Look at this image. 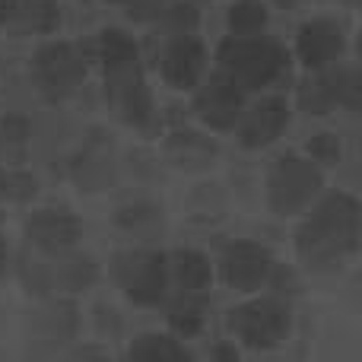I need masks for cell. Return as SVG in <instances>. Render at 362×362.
<instances>
[{"label":"cell","instance_id":"obj_36","mask_svg":"<svg viewBox=\"0 0 362 362\" xmlns=\"http://www.w3.org/2000/svg\"><path fill=\"white\" fill-rule=\"evenodd\" d=\"M344 4H350V6H356V4H359V0H344Z\"/></svg>","mask_w":362,"mask_h":362},{"label":"cell","instance_id":"obj_16","mask_svg":"<svg viewBox=\"0 0 362 362\" xmlns=\"http://www.w3.org/2000/svg\"><path fill=\"white\" fill-rule=\"evenodd\" d=\"M206 45L197 35L165 38V48L159 54V74L178 93H191L206 76Z\"/></svg>","mask_w":362,"mask_h":362},{"label":"cell","instance_id":"obj_31","mask_svg":"<svg viewBox=\"0 0 362 362\" xmlns=\"http://www.w3.org/2000/svg\"><path fill=\"white\" fill-rule=\"evenodd\" d=\"M54 362H112V356H108L99 344H83V346H76V350L64 353V356Z\"/></svg>","mask_w":362,"mask_h":362},{"label":"cell","instance_id":"obj_19","mask_svg":"<svg viewBox=\"0 0 362 362\" xmlns=\"http://www.w3.org/2000/svg\"><path fill=\"white\" fill-rule=\"evenodd\" d=\"M213 264L204 251L178 248L169 255V280L178 286V293H197L204 296L213 286Z\"/></svg>","mask_w":362,"mask_h":362},{"label":"cell","instance_id":"obj_20","mask_svg":"<svg viewBox=\"0 0 362 362\" xmlns=\"http://www.w3.org/2000/svg\"><path fill=\"white\" fill-rule=\"evenodd\" d=\"M115 223L137 242H156L165 232V213L153 200H131V204L115 210Z\"/></svg>","mask_w":362,"mask_h":362},{"label":"cell","instance_id":"obj_23","mask_svg":"<svg viewBox=\"0 0 362 362\" xmlns=\"http://www.w3.org/2000/svg\"><path fill=\"white\" fill-rule=\"evenodd\" d=\"M95 54H99L102 74H105V70H118V67L140 64L137 42H134L124 29H102L99 38H95Z\"/></svg>","mask_w":362,"mask_h":362},{"label":"cell","instance_id":"obj_28","mask_svg":"<svg viewBox=\"0 0 362 362\" xmlns=\"http://www.w3.org/2000/svg\"><path fill=\"white\" fill-rule=\"evenodd\" d=\"M305 159L321 165H337L344 159V140L337 134H315V137L305 140Z\"/></svg>","mask_w":362,"mask_h":362},{"label":"cell","instance_id":"obj_27","mask_svg":"<svg viewBox=\"0 0 362 362\" xmlns=\"http://www.w3.org/2000/svg\"><path fill=\"white\" fill-rule=\"evenodd\" d=\"M159 25L165 29V35L175 38V35H197V6L187 4V0H181V4H169L163 10V16L156 19Z\"/></svg>","mask_w":362,"mask_h":362},{"label":"cell","instance_id":"obj_26","mask_svg":"<svg viewBox=\"0 0 362 362\" xmlns=\"http://www.w3.org/2000/svg\"><path fill=\"white\" fill-rule=\"evenodd\" d=\"M29 118L19 112L4 115L0 121V159H19L25 153V144H29Z\"/></svg>","mask_w":362,"mask_h":362},{"label":"cell","instance_id":"obj_12","mask_svg":"<svg viewBox=\"0 0 362 362\" xmlns=\"http://www.w3.org/2000/svg\"><path fill=\"white\" fill-rule=\"evenodd\" d=\"M245 112V93L232 86L223 74L204 80L194 89V115L213 134H232Z\"/></svg>","mask_w":362,"mask_h":362},{"label":"cell","instance_id":"obj_9","mask_svg":"<svg viewBox=\"0 0 362 362\" xmlns=\"http://www.w3.org/2000/svg\"><path fill=\"white\" fill-rule=\"evenodd\" d=\"M76 331H80V312L70 299L64 296H51L45 299L35 312L29 315L25 325V337H29V356L42 359V356H54L64 346L74 344Z\"/></svg>","mask_w":362,"mask_h":362},{"label":"cell","instance_id":"obj_34","mask_svg":"<svg viewBox=\"0 0 362 362\" xmlns=\"http://www.w3.org/2000/svg\"><path fill=\"white\" fill-rule=\"evenodd\" d=\"M4 267H6V242L0 235V274H4Z\"/></svg>","mask_w":362,"mask_h":362},{"label":"cell","instance_id":"obj_30","mask_svg":"<svg viewBox=\"0 0 362 362\" xmlns=\"http://www.w3.org/2000/svg\"><path fill=\"white\" fill-rule=\"evenodd\" d=\"M127 16L137 19V23H153V19L163 16V10L169 6V0H124Z\"/></svg>","mask_w":362,"mask_h":362},{"label":"cell","instance_id":"obj_5","mask_svg":"<svg viewBox=\"0 0 362 362\" xmlns=\"http://www.w3.org/2000/svg\"><path fill=\"white\" fill-rule=\"evenodd\" d=\"M226 327L248 350H276L293 331V308L280 296H255L226 315Z\"/></svg>","mask_w":362,"mask_h":362},{"label":"cell","instance_id":"obj_6","mask_svg":"<svg viewBox=\"0 0 362 362\" xmlns=\"http://www.w3.org/2000/svg\"><path fill=\"white\" fill-rule=\"evenodd\" d=\"M296 105L305 115H331L337 108L359 112L362 105V74L353 64H331L325 70H315L299 83Z\"/></svg>","mask_w":362,"mask_h":362},{"label":"cell","instance_id":"obj_24","mask_svg":"<svg viewBox=\"0 0 362 362\" xmlns=\"http://www.w3.org/2000/svg\"><path fill=\"white\" fill-rule=\"evenodd\" d=\"M267 4L264 0H235L226 13V25H229L232 38H251L267 32Z\"/></svg>","mask_w":362,"mask_h":362},{"label":"cell","instance_id":"obj_32","mask_svg":"<svg viewBox=\"0 0 362 362\" xmlns=\"http://www.w3.org/2000/svg\"><path fill=\"white\" fill-rule=\"evenodd\" d=\"M210 362H242V359H238L235 344H229V340H219V344L213 346V353H210Z\"/></svg>","mask_w":362,"mask_h":362},{"label":"cell","instance_id":"obj_11","mask_svg":"<svg viewBox=\"0 0 362 362\" xmlns=\"http://www.w3.org/2000/svg\"><path fill=\"white\" fill-rule=\"evenodd\" d=\"M274 267L276 261L270 248L255 242V238H235V242L226 245L223 257H219V274H223L226 286L235 289V293H261Z\"/></svg>","mask_w":362,"mask_h":362},{"label":"cell","instance_id":"obj_35","mask_svg":"<svg viewBox=\"0 0 362 362\" xmlns=\"http://www.w3.org/2000/svg\"><path fill=\"white\" fill-rule=\"evenodd\" d=\"M276 4H280V6H299L302 0H276Z\"/></svg>","mask_w":362,"mask_h":362},{"label":"cell","instance_id":"obj_29","mask_svg":"<svg viewBox=\"0 0 362 362\" xmlns=\"http://www.w3.org/2000/svg\"><path fill=\"white\" fill-rule=\"evenodd\" d=\"M38 191V181L29 175V172H19V169H6L4 181H0V197L6 200H29L35 197Z\"/></svg>","mask_w":362,"mask_h":362},{"label":"cell","instance_id":"obj_22","mask_svg":"<svg viewBox=\"0 0 362 362\" xmlns=\"http://www.w3.org/2000/svg\"><path fill=\"white\" fill-rule=\"evenodd\" d=\"M204 321H206V296L197 293H181L175 299L169 312V327H172V337L175 340H191L204 331Z\"/></svg>","mask_w":362,"mask_h":362},{"label":"cell","instance_id":"obj_38","mask_svg":"<svg viewBox=\"0 0 362 362\" xmlns=\"http://www.w3.org/2000/svg\"><path fill=\"white\" fill-rule=\"evenodd\" d=\"M112 4H124V0H112Z\"/></svg>","mask_w":362,"mask_h":362},{"label":"cell","instance_id":"obj_7","mask_svg":"<svg viewBox=\"0 0 362 362\" xmlns=\"http://www.w3.org/2000/svg\"><path fill=\"white\" fill-rule=\"evenodd\" d=\"M23 283L29 293L42 296V299H51V296L67 299V296L86 293L99 283V264L89 255H80V251L57 255L48 264L23 261Z\"/></svg>","mask_w":362,"mask_h":362},{"label":"cell","instance_id":"obj_17","mask_svg":"<svg viewBox=\"0 0 362 362\" xmlns=\"http://www.w3.org/2000/svg\"><path fill=\"white\" fill-rule=\"evenodd\" d=\"M346 54V32L337 19H308L296 35V57L299 64L315 74L331 64H340Z\"/></svg>","mask_w":362,"mask_h":362},{"label":"cell","instance_id":"obj_4","mask_svg":"<svg viewBox=\"0 0 362 362\" xmlns=\"http://www.w3.org/2000/svg\"><path fill=\"white\" fill-rule=\"evenodd\" d=\"M325 194V172L305 156H280L264 178V197L276 216H299Z\"/></svg>","mask_w":362,"mask_h":362},{"label":"cell","instance_id":"obj_3","mask_svg":"<svg viewBox=\"0 0 362 362\" xmlns=\"http://www.w3.org/2000/svg\"><path fill=\"white\" fill-rule=\"evenodd\" d=\"M115 286L127 296V302L140 308H156L169 299V255L150 245H137V248H124L112 257L108 264Z\"/></svg>","mask_w":362,"mask_h":362},{"label":"cell","instance_id":"obj_37","mask_svg":"<svg viewBox=\"0 0 362 362\" xmlns=\"http://www.w3.org/2000/svg\"><path fill=\"white\" fill-rule=\"evenodd\" d=\"M4 172H6V169H4V165H0V181H4Z\"/></svg>","mask_w":362,"mask_h":362},{"label":"cell","instance_id":"obj_13","mask_svg":"<svg viewBox=\"0 0 362 362\" xmlns=\"http://www.w3.org/2000/svg\"><path fill=\"white\" fill-rule=\"evenodd\" d=\"M25 238L38 255H67L76 251L83 238V223L74 210H64V206H42V210L29 213L25 219Z\"/></svg>","mask_w":362,"mask_h":362},{"label":"cell","instance_id":"obj_18","mask_svg":"<svg viewBox=\"0 0 362 362\" xmlns=\"http://www.w3.org/2000/svg\"><path fill=\"white\" fill-rule=\"evenodd\" d=\"M216 156H219V146L210 134L181 127V131H172L165 137V159L181 172H204L210 169Z\"/></svg>","mask_w":362,"mask_h":362},{"label":"cell","instance_id":"obj_14","mask_svg":"<svg viewBox=\"0 0 362 362\" xmlns=\"http://www.w3.org/2000/svg\"><path fill=\"white\" fill-rule=\"evenodd\" d=\"M70 178L83 194H99L118 181V153L108 134H89V140L70 159Z\"/></svg>","mask_w":362,"mask_h":362},{"label":"cell","instance_id":"obj_10","mask_svg":"<svg viewBox=\"0 0 362 362\" xmlns=\"http://www.w3.org/2000/svg\"><path fill=\"white\" fill-rule=\"evenodd\" d=\"M105 99L115 112L121 115V121L137 131H146L156 118V99H153L150 86L144 80V67L131 64V67H118V70H105Z\"/></svg>","mask_w":362,"mask_h":362},{"label":"cell","instance_id":"obj_33","mask_svg":"<svg viewBox=\"0 0 362 362\" xmlns=\"http://www.w3.org/2000/svg\"><path fill=\"white\" fill-rule=\"evenodd\" d=\"M16 6H19V0H0V23H10Z\"/></svg>","mask_w":362,"mask_h":362},{"label":"cell","instance_id":"obj_25","mask_svg":"<svg viewBox=\"0 0 362 362\" xmlns=\"http://www.w3.org/2000/svg\"><path fill=\"white\" fill-rule=\"evenodd\" d=\"M13 23L19 32H32V35H48L57 29L61 23V13L51 0H29L25 6H16L13 13Z\"/></svg>","mask_w":362,"mask_h":362},{"label":"cell","instance_id":"obj_15","mask_svg":"<svg viewBox=\"0 0 362 362\" xmlns=\"http://www.w3.org/2000/svg\"><path fill=\"white\" fill-rule=\"evenodd\" d=\"M289 118H293V112H289L286 99H280V95H264L255 105H245L242 118H238L232 134H235L242 150H264V146L276 144V140L286 134Z\"/></svg>","mask_w":362,"mask_h":362},{"label":"cell","instance_id":"obj_1","mask_svg":"<svg viewBox=\"0 0 362 362\" xmlns=\"http://www.w3.org/2000/svg\"><path fill=\"white\" fill-rule=\"evenodd\" d=\"M362 238V206L346 191H325L296 229V255L312 274H334L356 257Z\"/></svg>","mask_w":362,"mask_h":362},{"label":"cell","instance_id":"obj_2","mask_svg":"<svg viewBox=\"0 0 362 362\" xmlns=\"http://www.w3.org/2000/svg\"><path fill=\"white\" fill-rule=\"evenodd\" d=\"M216 67L232 86L242 93H264L283 80L289 70V51L274 35H251V38H226L216 48Z\"/></svg>","mask_w":362,"mask_h":362},{"label":"cell","instance_id":"obj_21","mask_svg":"<svg viewBox=\"0 0 362 362\" xmlns=\"http://www.w3.org/2000/svg\"><path fill=\"white\" fill-rule=\"evenodd\" d=\"M127 362H194L191 350L172 334H140L127 346Z\"/></svg>","mask_w":362,"mask_h":362},{"label":"cell","instance_id":"obj_8","mask_svg":"<svg viewBox=\"0 0 362 362\" xmlns=\"http://www.w3.org/2000/svg\"><path fill=\"white\" fill-rule=\"evenodd\" d=\"M89 61L76 45L70 42H45L32 57V80L42 89L45 99L57 102L86 83Z\"/></svg>","mask_w":362,"mask_h":362}]
</instances>
